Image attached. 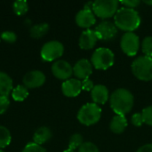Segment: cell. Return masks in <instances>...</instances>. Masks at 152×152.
<instances>
[{
  "label": "cell",
  "mask_w": 152,
  "mask_h": 152,
  "mask_svg": "<svg viewBox=\"0 0 152 152\" xmlns=\"http://www.w3.org/2000/svg\"><path fill=\"white\" fill-rule=\"evenodd\" d=\"M84 143L83 142V137L81 134H74L73 135H71V137L69 138V150L71 151H75V150H78L80 148V146Z\"/></svg>",
  "instance_id": "cb8c5ba5"
},
{
  "label": "cell",
  "mask_w": 152,
  "mask_h": 152,
  "mask_svg": "<svg viewBox=\"0 0 152 152\" xmlns=\"http://www.w3.org/2000/svg\"><path fill=\"white\" fill-rule=\"evenodd\" d=\"M75 20H76V23L80 28H88L93 25H94L96 22V19L94 12L85 9L79 11L77 13Z\"/></svg>",
  "instance_id": "9a60e30c"
},
{
  "label": "cell",
  "mask_w": 152,
  "mask_h": 152,
  "mask_svg": "<svg viewBox=\"0 0 152 152\" xmlns=\"http://www.w3.org/2000/svg\"><path fill=\"white\" fill-rule=\"evenodd\" d=\"M52 135L53 134L50 128L46 126H42L35 132L33 135V141L35 143L42 146V144H45L52 138Z\"/></svg>",
  "instance_id": "ac0fdd59"
},
{
  "label": "cell",
  "mask_w": 152,
  "mask_h": 152,
  "mask_svg": "<svg viewBox=\"0 0 152 152\" xmlns=\"http://www.w3.org/2000/svg\"><path fill=\"white\" fill-rule=\"evenodd\" d=\"M93 73V65L90 61L87 59H81L76 62L73 67V74L77 77V79L84 80L86 78H89L91 74Z\"/></svg>",
  "instance_id": "8fae6325"
},
{
  "label": "cell",
  "mask_w": 152,
  "mask_h": 152,
  "mask_svg": "<svg viewBox=\"0 0 152 152\" xmlns=\"http://www.w3.org/2000/svg\"><path fill=\"white\" fill-rule=\"evenodd\" d=\"M10 106V101L6 96L0 95V115L4 114Z\"/></svg>",
  "instance_id": "f546056e"
},
{
  "label": "cell",
  "mask_w": 152,
  "mask_h": 152,
  "mask_svg": "<svg viewBox=\"0 0 152 152\" xmlns=\"http://www.w3.org/2000/svg\"><path fill=\"white\" fill-rule=\"evenodd\" d=\"M12 91V79L6 73L0 71V95L6 96Z\"/></svg>",
  "instance_id": "d6986e66"
},
{
  "label": "cell",
  "mask_w": 152,
  "mask_h": 152,
  "mask_svg": "<svg viewBox=\"0 0 152 152\" xmlns=\"http://www.w3.org/2000/svg\"><path fill=\"white\" fill-rule=\"evenodd\" d=\"M115 56L113 52L106 47L96 49L91 58V63L96 69L105 70L114 64Z\"/></svg>",
  "instance_id": "5b68a950"
},
{
  "label": "cell",
  "mask_w": 152,
  "mask_h": 152,
  "mask_svg": "<svg viewBox=\"0 0 152 152\" xmlns=\"http://www.w3.org/2000/svg\"><path fill=\"white\" fill-rule=\"evenodd\" d=\"M98 39L100 40H111L118 34V28L115 23L104 20L98 24L94 29Z\"/></svg>",
  "instance_id": "9c48e42d"
},
{
  "label": "cell",
  "mask_w": 152,
  "mask_h": 152,
  "mask_svg": "<svg viewBox=\"0 0 152 152\" xmlns=\"http://www.w3.org/2000/svg\"><path fill=\"white\" fill-rule=\"evenodd\" d=\"M0 152H5L4 151H3V150H0Z\"/></svg>",
  "instance_id": "74e56055"
},
{
  "label": "cell",
  "mask_w": 152,
  "mask_h": 152,
  "mask_svg": "<svg viewBox=\"0 0 152 152\" xmlns=\"http://www.w3.org/2000/svg\"><path fill=\"white\" fill-rule=\"evenodd\" d=\"M142 50L145 56L152 58V37H146L142 40Z\"/></svg>",
  "instance_id": "d4e9b609"
},
{
  "label": "cell",
  "mask_w": 152,
  "mask_h": 152,
  "mask_svg": "<svg viewBox=\"0 0 152 152\" xmlns=\"http://www.w3.org/2000/svg\"><path fill=\"white\" fill-rule=\"evenodd\" d=\"M81 85H82V90H85V91L91 92L93 90V88L94 87V85L90 78H86V79L82 80Z\"/></svg>",
  "instance_id": "d6a6232c"
},
{
  "label": "cell",
  "mask_w": 152,
  "mask_h": 152,
  "mask_svg": "<svg viewBox=\"0 0 152 152\" xmlns=\"http://www.w3.org/2000/svg\"><path fill=\"white\" fill-rule=\"evenodd\" d=\"M78 152H100V151L94 143L91 142H86L80 146Z\"/></svg>",
  "instance_id": "4316f807"
},
{
  "label": "cell",
  "mask_w": 152,
  "mask_h": 152,
  "mask_svg": "<svg viewBox=\"0 0 152 152\" xmlns=\"http://www.w3.org/2000/svg\"><path fill=\"white\" fill-rule=\"evenodd\" d=\"M110 103L111 109L117 115L125 116L132 110L134 103V98L129 90L118 88L110 94Z\"/></svg>",
  "instance_id": "6da1fadb"
},
{
  "label": "cell",
  "mask_w": 152,
  "mask_h": 152,
  "mask_svg": "<svg viewBox=\"0 0 152 152\" xmlns=\"http://www.w3.org/2000/svg\"><path fill=\"white\" fill-rule=\"evenodd\" d=\"M63 152H76V151H71V150H69V149H68V150L64 151Z\"/></svg>",
  "instance_id": "8d00e7d4"
},
{
  "label": "cell",
  "mask_w": 152,
  "mask_h": 152,
  "mask_svg": "<svg viewBox=\"0 0 152 152\" xmlns=\"http://www.w3.org/2000/svg\"><path fill=\"white\" fill-rule=\"evenodd\" d=\"M142 115L143 118V122L146 125L152 126V105L145 108L142 110Z\"/></svg>",
  "instance_id": "83f0119b"
},
{
  "label": "cell",
  "mask_w": 152,
  "mask_h": 152,
  "mask_svg": "<svg viewBox=\"0 0 152 152\" xmlns=\"http://www.w3.org/2000/svg\"><path fill=\"white\" fill-rule=\"evenodd\" d=\"M118 4L119 2L117 0H96L94 1L93 12L102 19H108L115 16L119 9Z\"/></svg>",
  "instance_id": "8992f818"
},
{
  "label": "cell",
  "mask_w": 152,
  "mask_h": 152,
  "mask_svg": "<svg viewBox=\"0 0 152 152\" xmlns=\"http://www.w3.org/2000/svg\"><path fill=\"white\" fill-rule=\"evenodd\" d=\"M102 109L95 103H86L77 112V119L84 126H93L99 122Z\"/></svg>",
  "instance_id": "277c9868"
},
{
  "label": "cell",
  "mask_w": 152,
  "mask_h": 152,
  "mask_svg": "<svg viewBox=\"0 0 152 152\" xmlns=\"http://www.w3.org/2000/svg\"><path fill=\"white\" fill-rule=\"evenodd\" d=\"M131 69L134 77L139 80H152V58L151 57L144 55L136 58L133 61Z\"/></svg>",
  "instance_id": "3957f363"
},
{
  "label": "cell",
  "mask_w": 152,
  "mask_h": 152,
  "mask_svg": "<svg viewBox=\"0 0 152 152\" xmlns=\"http://www.w3.org/2000/svg\"><path fill=\"white\" fill-rule=\"evenodd\" d=\"M93 5H94V2H92V1L86 2V3L84 4V9H85V10L93 11Z\"/></svg>",
  "instance_id": "e575fe53"
},
{
  "label": "cell",
  "mask_w": 152,
  "mask_h": 152,
  "mask_svg": "<svg viewBox=\"0 0 152 152\" xmlns=\"http://www.w3.org/2000/svg\"><path fill=\"white\" fill-rule=\"evenodd\" d=\"M140 1L138 0H124V1H120V4H122L124 5V7L126 8H131V9H134L135 7H137L140 4Z\"/></svg>",
  "instance_id": "1f68e13d"
},
{
  "label": "cell",
  "mask_w": 152,
  "mask_h": 152,
  "mask_svg": "<svg viewBox=\"0 0 152 152\" xmlns=\"http://www.w3.org/2000/svg\"><path fill=\"white\" fill-rule=\"evenodd\" d=\"M91 97L95 104H105L110 98L108 88L103 85H96L91 91Z\"/></svg>",
  "instance_id": "2e32d148"
},
{
  "label": "cell",
  "mask_w": 152,
  "mask_h": 152,
  "mask_svg": "<svg viewBox=\"0 0 152 152\" xmlns=\"http://www.w3.org/2000/svg\"><path fill=\"white\" fill-rule=\"evenodd\" d=\"M0 38H2L4 41L9 43V44H12L16 41L17 39V36L14 32L12 31H4L1 35H0Z\"/></svg>",
  "instance_id": "f1b7e54d"
},
{
  "label": "cell",
  "mask_w": 152,
  "mask_h": 152,
  "mask_svg": "<svg viewBox=\"0 0 152 152\" xmlns=\"http://www.w3.org/2000/svg\"><path fill=\"white\" fill-rule=\"evenodd\" d=\"M64 53V46L60 41L52 40L45 43L40 52L41 58L45 61H53L62 56Z\"/></svg>",
  "instance_id": "52a82bcc"
},
{
  "label": "cell",
  "mask_w": 152,
  "mask_h": 152,
  "mask_svg": "<svg viewBox=\"0 0 152 152\" xmlns=\"http://www.w3.org/2000/svg\"><path fill=\"white\" fill-rule=\"evenodd\" d=\"M114 23L118 28L126 32H134L141 24L139 12L131 8L121 7L114 16Z\"/></svg>",
  "instance_id": "7a4b0ae2"
},
{
  "label": "cell",
  "mask_w": 152,
  "mask_h": 152,
  "mask_svg": "<svg viewBox=\"0 0 152 152\" xmlns=\"http://www.w3.org/2000/svg\"><path fill=\"white\" fill-rule=\"evenodd\" d=\"M45 82V75L40 70H32L27 73L23 77L24 86L27 88H37Z\"/></svg>",
  "instance_id": "7c38bea8"
},
{
  "label": "cell",
  "mask_w": 152,
  "mask_h": 152,
  "mask_svg": "<svg viewBox=\"0 0 152 152\" xmlns=\"http://www.w3.org/2000/svg\"><path fill=\"white\" fill-rule=\"evenodd\" d=\"M28 10V2L25 0H17L13 3V11L14 12L19 15H24Z\"/></svg>",
  "instance_id": "603a6c76"
},
{
  "label": "cell",
  "mask_w": 152,
  "mask_h": 152,
  "mask_svg": "<svg viewBox=\"0 0 152 152\" xmlns=\"http://www.w3.org/2000/svg\"><path fill=\"white\" fill-rule=\"evenodd\" d=\"M82 90L81 81L77 78H69L61 85V91L67 97H76Z\"/></svg>",
  "instance_id": "4fadbf2b"
},
{
  "label": "cell",
  "mask_w": 152,
  "mask_h": 152,
  "mask_svg": "<svg viewBox=\"0 0 152 152\" xmlns=\"http://www.w3.org/2000/svg\"><path fill=\"white\" fill-rule=\"evenodd\" d=\"M49 30V25L45 22L37 24L33 27H31L29 30V34L31 37L33 38H40L44 37Z\"/></svg>",
  "instance_id": "ffe728a7"
},
{
  "label": "cell",
  "mask_w": 152,
  "mask_h": 152,
  "mask_svg": "<svg viewBox=\"0 0 152 152\" xmlns=\"http://www.w3.org/2000/svg\"><path fill=\"white\" fill-rule=\"evenodd\" d=\"M98 40L99 39L94 30L86 29L82 32L79 37L78 45H79V47L83 50H90L95 46Z\"/></svg>",
  "instance_id": "5bb4252c"
},
{
  "label": "cell",
  "mask_w": 152,
  "mask_h": 152,
  "mask_svg": "<svg viewBox=\"0 0 152 152\" xmlns=\"http://www.w3.org/2000/svg\"><path fill=\"white\" fill-rule=\"evenodd\" d=\"M127 125H128L127 119L126 118L125 116L116 115L110 121V129L114 134H122L126 130V128L127 127Z\"/></svg>",
  "instance_id": "e0dca14e"
},
{
  "label": "cell",
  "mask_w": 152,
  "mask_h": 152,
  "mask_svg": "<svg viewBox=\"0 0 152 152\" xmlns=\"http://www.w3.org/2000/svg\"><path fill=\"white\" fill-rule=\"evenodd\" d=\"M136 152H152V144H145L138 149Z\"/></svg>",
  "instance_id": "836d02e7"
},
{
  "label": "cell",
  "mask_w": 152,
  "mask_h": 152,
  "mask_svg": "<svg viewBox=\"0 0 152 152\" xmlns=\"http://www.w3.org/2000/svg\"><path fill=\"white\" fill-rule=\"evenodd\" d=\"M12 141L10 131L3 126H0V150L7 147Z\"/></svg>",
  "instance_id": "7402d4cb"
},
{
  "label": "cell",
  "mask_w": 152,
  "mask_h": 152,
  "mask_svg": "<svg viewBox=\"0 0 152 152\" xmlns=\"http://www.w3.org/2000/svg\"><path fill=\"white\" fill-rule=\"evenodd\" d=\"M28 96V91L24 86H17L12 91V97L15 102H23Z\"/></svg>",
  "instance_id": "44dd1931"
},
{
  "label": "cell",
  "mask_w": 152,
  "mask_h": 152,
  "mask_svg": "<svg viewBox=\"0 0 152 152\" xmlns=\"http://www.w3.org/2000/svg\"><path fill=\"white\" fill-rule=\"evenodd\" d=\"M131 122L134 126H137V127L142 126V124L144 123L142 113H134L131 118Z\"/></svg>",
  "instance_id": "4dcf8cb0"
},
{
  "label": "cell",
  "mask_w": 152,
  "mask_h": 152,
  "mask_svg": "<svg viewBox=\"0 0 152 152\" xmlns=\"http://www.w3.org/2000/svg\"><path fill=\"white\" fill-rule=\"evenodd\" d=\"M21 152H46V151L41 145H38L33 142L28 143Z\"/></svg>",
  "instance_id": "484cf974"
},
{
  "label": "cell",
  "mask_w": 152,
  "mask_h": 152,
  "mask_svg": "<svg viewBox=\"0 0 152 152\" xmlns=\"http://www.w3.org/2000/svg\"><path fill=\"white\" fill-rule=\"evenodd\" d=\"M52 72L56 78L66 81L73 75V67L68 61L59 60L52 65Z\"/></svg>",
  "instance_id": "30bf717a"
},
{
  "label": "cell",
  "mask_w": 152,
  "mask_h": 152,
  "mask_svg": "<svg viewBox=\"0 0 152 152\" xmlns=\"http://www.w3.org/2000/svg\"><path fill=\"white\" fill-rule=\"evenodd\" d=\"M122 51L128 56H134L140 48V39L134 32H126L120 40Z\"/></svg>",
  "instance_id": "ba28073f"
},
{
  "label": "cell",
  "mask_w": 152,
  "mask_h": 152,
  "mask_svg": "<svg viewBox=\"0 0 152 152\" xmlns=\"http://www.w3.org/2000/svg\"><path fill=\"white\" fill-rule=\"evenodd\" d=\"M144 4H148V5H152V0H147V1H144Z\"/></svg>",
  "instance_id": "d590c367"
}]
</instances>
